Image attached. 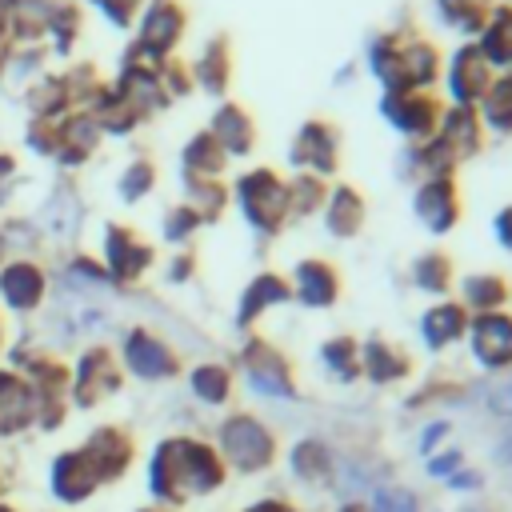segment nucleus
Segmentation results:
<instances>
[{"instance_id": "f257e3e1", "label": "nucleus", "mask_w": 512, "mask_h": 512, "mask_svg": "<svg viewBox=\"0 0 512 512\" xmlns=\"http://www.w3.org/2000/svg\"><path fill=\"white\" fill-rule=\"evenodd\" d=\"M444 68V48L412 28H388L368 44V72L384 92L436 88Z\"/></svg>"}, {"instance_id": "f03ea898", "label": "nucleus", "mask_w": 512, "mask_h": 512, "mask_svg": "<svg viewBox=\"0 0 512 512\" xmlns=\"http://www.w3.org/2000/svg\"><path fill=\"white\" fill-rule=\"evenodd\" d=\"M224 484V460L212 444H200L192 436H172L156 448L148 468V488L164 504H184L192 496H208Z\"/></svg>"}, {"instance_id": "7ed1b4c3", "label": "nucleus", "mask_w": 512, "mask_h": 512, "mask_svg": "<svg viewBox=\"0 0 512 512\" xmlns=\"http://www.w3.org/2000/svg\"><path fill=\"white\" fill-rule=\"evenodd\" d=\"M232 200L260 236H280L288 228V180L272 164H252L236 176Z\"/></svg>"}, {"instance_id": "20e7f679", "label": "nucleus", "mask_w": 512, "mask_h": 512, "mask_svg": "<svg viewBox=\"0 0 512 512\" xmlns=\"http://www.w3.org/2000/svg\"><path fill=\"white\" fill-rule=\"evenodd\" d=\"M216 456L224 460V468H236V472L252 476V472L272 468V460H276V436H272V428L260 416L232 412L216 428Z\"/></svg>"}, {"instance_id": "39448f33", "label": "nucleus", "mask_w": 512, "mask_h": 512, "mask_svg": "<svg viewBox=\"0 0 512 512\" xmlns=\"http://www.w3.org/2000/svg\"><path fill=\"white\" fill-rule=\"evenodd\" d=\"M240 372L248 380V388L264 400H296L300 384H296V368L292 360L264 336H248L240 348Z\"/></svg>"}, {"instance_id": "423d86ee", "label": "nucleus", "mask_w": 512, "mask_h": 512, "mask_svg": "<svg viewBox=\"0 0 512 512\" xmlns=\"http://www.w3.org/2000/svg\"><path fill=\"white\" fill-rule=\"evenodd\" d=\"M344 160V132L328 116H308L296 136L288 140V164L292 172H312V176H336Z\"/></svg>"}, {"instance_id": "0eeeda50", "label": "nucleus", "mask_w": 512, "mask_h": 512, "mask_svg": "<svg viewBox=\"0 0 512 512\" xmlns=\"http://www.w3.org/2000/svg\"><path fill=\"white\" fill-rule=\"evenodd\" d=\"M444 104L436 88H408V92H380V116L404 144H420L440 128Z\"/></svg>"}, {"instance_id": "6e6552de", "label": "nucleus", "mask_w": 512, "mask_h": 512, "mask_svg": "<svg viewBox=\"0 0 512 512\" xmlns=\"http://www.w3.org/2000/svg\"><path fill=\"white\" fill-rule=\"evenodd\" d=\"M492 80H496V72H492V64L484 60V52L476 48V40H460V44L452 48V56H444L440 84H444V92H448V104H456V108H476Z\"/></svg>"}, {"instance_id": "1a4fd4ad", "label": "nucleus", "mask_w": 512, "mask_h": 512, "mask_svg": "<svg viewBox=\"0 0 512 512\" xmlns=\"http://www.w3.org/2000/svg\"><path fill=\"white\" fill-rule=\"evenodd\" d=\"M412 216L428 236H448L464 220V196L456 176H432L412 184Z\"/></svg>"}, {"instance_id": "9d476101", "label": "nucleus", "mask_w": 512, "mask_h": 512, "mask_svg": "<svg viewBox=\"0 0 512 512\" xmlns=\"http://www.w3.org/2000/svg\"><path fill=\"white\" fill-rule=\"evenodd\" d=\"M468 356L480 372H508L512 368V312H480L468 316Z\"/></svg>"}, {"instance_id": "9b49d317", "label": "nucleus", "mask_w": 512, "mask_h": 512, "mask_svg": "<svg viewBox=\"0 0 512 512\" xmlns=\"http://www.w3.org/2000/svg\"><path fill=\"white\" fill-rule=\"evenodd\" d=\"M292 300L304 304V308H332L340 300V268L324 256H304L292 264Z\"/></svg>"}, {"instance_id": "f8f14e48", "label": "nucleus", "mask_w": 512, "mask_h": 512, "mask_svg": "<svg viewBox=\"0 0 512 512\" xmlns=\"http://www.w3.org/2000/svg\"><path fill=\"white\" fill-rule=\"evenodd\" d=\"M184 28H188V12H184L180 0H152V4L144 8L136 48L148 52V56H156V60H164V56L180 44Z\"/></svg>"}, {"instance_id": "ddd939ff", "label": "nucleus", "mask_w": 512, "mask_h": 512, "mask_svg": "<svg viewBox=\"0 0 512 512\" xmlns=\"http://www.w3.org/2000/svg\"><path fill=\"white\" fill-rule=\"evenodd\" d=\"M208 132L212 140L224 148L228 160H244L256 152V140H260V128H256V116L240 104V100H220L212 120H208Z\"/></svg>"}, {"instance_id": "4468645a", "label": "nucleus", "mask_w": 512, "mask_h": 512, "mask_svg": "<svg viewBox=\"0 0 512 512\" xmlns=\"http://www.w3.org/2000/svg\"><path fill=\"white\" fill-rule=\"evenodd\" d=\"M412 372H416V360H412V352H408L404 344L384 340V336L360 340V376H364V380L388 388V384L408 380Z\"/></svg>"}, {"instance_id": "2eb2a0df", "label": "nucleus", "mask_w": 512, "mask_h": 512, "mask_svg": "<svg viewBox=\"0 0 512 512\" xmlns=\"http://www.w3.org/2000/svg\"><path fill=\"white\" fill-rule=\"evenodd\" d=\"M484 124H480V116H476V108H456V104H444V116H440V128L432 132V140L456 160V164H464V160H472V156H480V148H484Z\"/></svg>"}, {"instance_id": "dca6fc26", "label": "nucleus", "mask_w": 512, "mask_h": 512, "mask_svg": "<svg viewBox=\"0 0 512 512\" xmlns=\"http://www.w3.org/2000/svg\"><path fill=\"white\" fill-rule=\"evenodd\" d=\"M416 332H420L424 352H432V356H436V352H448L452 344L464 340V332H468V312H464L460 300H452V296L432 300V304L420 312Z\"/></svg>"}, {"instance_id": "f3484780", "label": "nucleus", "mask_w": 512, "mask_h": 512, "mask_svg": "<svg viewBox=\"0 0 512 512\" xmlns=\"http://www.w3.org/2000/svg\"><path fill=\"white\" fill-rule=\"evenodd\" d=\"M320 216H324V232L332 240H352L368 224V200H364V192L356 184H332Z\"/></svg>"}, {"instance_id": "a211bd4d", "label": "nucleus", "mask_w": 512, "mask_h": 512, "mask_svg": "<svg viewBox=\"0 0 512 512\" xmlns=\"http://www.w3.org/2000/svg\"><path fill=\"white\" fill-rule=\"evenodd\" d=\"M124 360H128V368H132L140 380H168V376H176V368H180L176 352H172L160 336H152V332H144V328L128 332V340H124Z\"/></svg>"}, {"instance_id": "6ab92c4d", "label": "nucleus", "mask_w": 512, "mask_h": 512, "mask_svg": "<svg viewBox=\"0 0 512 512\" xmlns=\"http://www.w3.org/2000/svg\"><path fill=\"white\" fill-rule=\"evenodd\" d=\"M276 304H292V284L288 276L280 272H256L244 292H240V304H236V328H252L268 308Z\"/></svg>"}, {"instance_id": "aec40b11", "label": "nucleus", "mask_w": 512, "mask_h": 512, "mask_svg": "<svg viewBox=\"0 0 512 512\" xmlns=\"http://www.w3.org/2000/svg\"><path fill=\"white\" fill-rule=\"evenodd\" d=\"M288 468L304 488H332L336 484V456L320 436H304L288 448Z\"/></svg>"}, {"instance_id": "412c9836", "label": "nucleus", "mask_w": 512, "mask_h": 512, "mask_svg": "<svg viewBox=\"0 0 512 512\" xmlns=\"http://www.w3.org/2000/svg\"><path fill=\"white\" fill-rule=\"evenodd\" d=\"M188 72H192V84H200L208 96L224 100L228 88H232V40L228 36H212L200 48V56L192 60Z\"/></svg>"}, {"instance_id": "4be33fe9", "label": "nucleus", "mask_w": 512, "mask_h": 512, "mask_svg": "<svg viewBox=\"0 0 512 512\" xmlns=\"http://www.w3.org/2000/svg\"><path fill=\"white\" fill-rule=\"evenodd\" d=\"M460 308L468 312V316H480V312H504L508 308V300H512V284H508V276H500V272H468L464 280H460Z\"/></svg>"}, {"instance_id": "5701e85b", "label": "nucleus", "mask_w": 512, "mask_h": 512, "mask_svg": "<svg viewBox=\"0 0 512 512\" xmlns=\"http://www.w3.org/2000/svg\"><path fill=\"white\" fill-rule=\"evenodd\" d=\"M104 248H108V264H112V276L116 280H136L152 264V248L140 236H132L128 228H120V224L108 228Z\"/></svg>"}, {"instance_id": "b1692460", "label": "nucleus", "mask_w": 512, "mask_h": 512, "mask_svg": "<svg viewBox=\"0 0 512 512\" xmlns=\"http://www.w3.org/2000/svg\"><path fill=\"white\" fill-rule=\"evenodd\" d=\"M408 276H412V284H416L424 296L444 300V296L452 292V284H456V260H452L444 248H428V252H420V256L412 260Z\"/></svg>"}, {"instance_id": "393cba45", "label": "nucleus", "mask_w": 512, "mask_h": 512, "mask_svg": "<svg viewBox=\"0 0 512 512\" xmlns=\"http://www.w3.org/2000/svg\"><path fill=\"white\" fill-rule=\"evenodd\" d=\"M476 48L492 64V72H512V8L508 4H496L492 8L488 24L476 36Z\"/></svg>"}, {"instance_id": "a878e982", "label": "nucleus", "mask_w": 512, "mask_h": 512, "mask_svg": "<svg viewBox=\"0 0 512 512\" xmlns=\"http://www.w3.org/2000/svg\"><path fill=\"white\" fill-rule=\"evenodd\" d=\"M476 116H480L484 132H496V136L512 132V72H496V80L488 84V92L476 104Z\"/></svg>"}, {"instance_id": "bb28decb", "label": "nucleus", "mask_w": 512, "mask_h": 512, "mask_svg": "<svg viewBox=\"0 0 512 512\" xmlns=\"http://www.w3.org/2000/svg\"><path fill=\"white\" fill-rule=\"evenodd\" d=\"M180 164H184V176H196V180H220V172L228 168V156L224 148L212 140V132H196L184 152H180Z\"/></svg>"}, {"instance_id": "cd10ccee", "label": "nucleus", "mask_w": 512, "mask_h": 512, "mask_svg": "<svg viewBox=\"0 0 512 512\" xmlns=\"http://www.w3.org/2000/svg\"><path fill=\"white\" fill-rule=\"evenodd\" d=\"M316 356H320V364L332 380H340V384L360 380V340L356 336H348V332L328 336V340H320Z\"/></svg>"}, {"instance_id": "c85d7f7f", "label": "nucleus", "mask_w": 512, "mask_h": 512, "mask_svg": "<svg viewBox=\"0 0 512 512\" xmlns=\"http://www.w3.org/2000/svg\"><path fill=\"white\" fill-rule=\"evenodd\" d=\"M492 8H496V0H436V16L444 20V28L460 32L468 40L480 36V28L488 24Z\"/></svg>"}, {"instance_id": "c756f323", "label": "nucleus", "mask_w": 512, "mask_h": 512, "mask_svg": "<svg viewBox=\"0 0 512 512\" xmlns=\"http://www.w3.org/2000/svg\"><path fill=\"white\" fill-rule=\"evenodd\" d=\"M284 180H288V216H292V220H308V216H316V212L324 208L328 188H332L324 176L292 172V176H284Z\"/></svg>"}, {"instance_id": "7c9ffc66", "label": "nucleus", "mask_w": 512, "mask_h": 512, "mask_svg": "<svg viewBox=\"0 0 512 512\" xmlns=\"http://www.w3.org/2000/svg\"><path fill=\"white\" fill-rule=\"evenodd\" d=\"M188 184V208L200 216V220H220V212L228 208V188L220 180H196V176H184Z\"/></svg>"}, {"instance_id": "2f4dec72", "label": "nucleus", "mask_w": 512, "mask_h": 512, "mask_svg": "<svg viewBox=\"0 0 512 512\" xmlns=\"http://www.w3.org/2000/svg\"><path fill=\"white\" fill-rule=\"evenodd\" d=\"M188 384H192V396L204 400V404H224L232 396V372L224 364H200V368H192Z\"/></svg>"}, {"instance_id": "473e14b6", "label": "nucleus", "mask_w": 512, "mask_h": 512, "mask_svg": "<svg viewBox=\"0 0 512 512\" xmlns=\"http://www.w3.org/2000/svg\"><path fill=\"white\" fill-rule=\"evenodd\" d=\"M0 284H4L8 304H16V308H32L40 300V292H44V280H40V272L32 264H12Z\"/></svg>"}, {"instance_id": "72a5a7b5", "label": "nucleus", "mask_w": 512, "mask_h": 512, "mask_svg": "<svg viewBox=\"0 0 512 512\" xmlns=\"http://www.w3.org/2000/svg\"><path fill=\"white\" fill-rule=\"evenodd\" d=\"M152 184H156V168H152L148 160H132V164L124 168V176H120V196L132 204V200L148 196Z\"/></svg>"}, {"instance_id": "f704fd0d", "label": "nucleus", "mask_w": 512, "mask_h": 512, "mask_svg": "<svg viewBox=\"0 0 512 512\" xmlns=\"http://www.w3.org/2000/svg\"><path fill=\"white\" fill-rule=\"evenodd\" d=\"M372 508H376V512H420L416 496H412L404 484H384V488H376Z\"/></svg>"}, {"instance_id": "c9c22d12", "label": "nucleus", "mask_w": 512, "mask_h": 512, "mask_svg": "<svg viewBox=\"0 0 512 512\" xmlns=\"http://www.w3.org/2000/svg\"><path fill=\"white\" fill-rule=\"evenodd\" d=\"M200 224H204V220H200V216H196L188 204H176V208L164 216V236H168L172 244H184V240H188V236H192Z\"/></svg>"}, {"instance_id": "e433bc0d", "label": "nucleus", "mask_w": 512, "mask_h": 512, "mask_svg": "<svg viewBox=\"0 0 512 512\" xmlns=\"http://www.w3.org/2000/svg\"><path fill=\"white\" fill-rule=\"evenodd\" d=\"M484 400L496 416H512V368L492 376V384L484 388Z\"/></svg>"}, {"instance_id": "4c0bfd02", "label": "nucleus", "mask_w": 512, "mask_h": 512, "mask_svg": "<svg viewBox=\"0 0 512 512\" xmlns=\"http://www.w3.org/2000/svg\"><path fill=\"white\" fill-rule=\"evenodd\" d=\"M24 416V392L12 380H0V428H12Z\"/></svg>"}, {"instance_id": "58836bf2", "label": "nucleus", "mask_w": 512, "mask_h": 512, "mask_svg": "<svg viewBox=\"0 0 512 512\" xmlns=\"http://www.w3.org/2000/svg\"><path fill=\"white\" fill-rule=\"evenodd\" d=\"M424 460H428V476H432V480H448L452 472H460V468H464V452H460V448H452V444H448L444 452L424 456Z\"/></svg>"}, {"instance_id": "ea45409f", "label": "nucleus", "mask_w": 512, "mask_h": 512, "mask_svg": "<svg viewBox=\"0 0 512 512\" xmlns=\"http://www.w3.org/2000/svg\"><path fill=\"white\" fill-rule=\"evenodd\" d=\"M140 4H144V0H100L104 16H108L116 28H128V24H132V16L140 12Z\"/></svg>"}, {"instance_id": "a19ab883", "label": "nucleus", "mask_w": 512, "mask_h": 512, "mask_svg": "<svg viewBox=\"0 0 512 512\" xmlns=\"http://www.w3.org/2000/svg\"><path fill=\"white\" fill-rule=\"evenodd\" d=\"M452 432V424L448 420H432L424 432H420V456H432L440 444H444V436Z\"/></svg>"}, {"instance_id": "79ce46f5", "label": "nucleus", "mask_w": 512, "mask_h": 512, "mask_svg": "<svg viewBox=\"0 0 512 512\" xmlns=\"http://www.w3.org/2000/svg\"><path fill=\"white\" fill-rule=\"evenodd\" d=\"M492 236L504 252H512V204H504L496 216H492Z\"/></svg>"}, {"instance_id": "37998d69", "label": "nucleus", "mask_w": 512, "mask_h": 512, "mask_svg": "<svg viewBox=\"0 0 512 512\" xmlns=\"http://www.w3.org/2000/svg\"><path fill=\"white\" fill-rule=\"evenodd\" d=\"M444 484H448L452 492H472V488H480V484H484V476H480L476 468H468V464H464V468H460V472H452Z\"/></svg>"}, {"instance_id": "c03bdc74", "label": "nucleus", "mask_w": 512, "mask_h": 512, "mask_svg": "<svg viewBox=\"0 0 512 512\" xmlns=\"http://www.w3.org/2000/svg\"><path fill=\"white\" fill-rule=\"evenodd\" d=\"M248 512H308V508H296V504H288V500H280V496H264V500H256Z\"/></svg>"}, {"instance_id": "a18cd8bd", "label": "nucleus", "mask_w": 512, "mask_h": 512, "mask_svg": "<svg viewBox=\"0 0 512 512\" xmlns=\"http://www.w3.org/2000/svg\"><path fill=\"white\" fill-rule=\"evenodd\" d=\"M336 512H376V508H372V500H364V496H348Z\"/></svg>"}, {"instance_id": "49530a36", "label": "nucleus", "mask_w": 512, "mask_h": 512, "mask_svg": "<svg viewBox=\"0 0 512 512\" xmlns=\"http://www.w3.org/2000/svg\"><path fill=\"white\" fill-rule=\"evenodd\" d=\"M192 272V256H176V264H172V280H184Z\"/></svg>"}, {"instance_id": "de8ad7c7", "label": "nucleus", "mask_w": 512, "mask_h": 512, "mask_svg": "<svg viewBox=\"0 0 512 512\" xmlns=\"http://www.w3.org/2000/svg\"><path fill=\"white\" fill-rule=\"evenodd\" d=\"M4 176H12V160H8V156H0V180H4Z\"/></svg>"}, {"instance_id": "09e8293b", "label": "nucleus", "mask_w": 512, "mask_h": 512, "mask_svg": "<svg viewBox=\"0 0 512 512\" xmlns=\"http://www.w3.org/2000/svg\"><path fill=\"white\" fill-rule=\"evenodd\" d=\"M460 512H480V508H460Z\"/></svg>"}, {"instance_id": "8fccbe9b", "label": "nucleus", "mask_w": 512, "mask_h": 512, "mask_svg": "<svg viewBox=\"0 0 512 512\" xmlns=\"http://www.w3.org/2000/svg\"><path fill=\"white\" fill-rule=\"evenodd\" d=\"M496 4H508V8H512V0H496Z\"/></svg>"}]
</instances>
